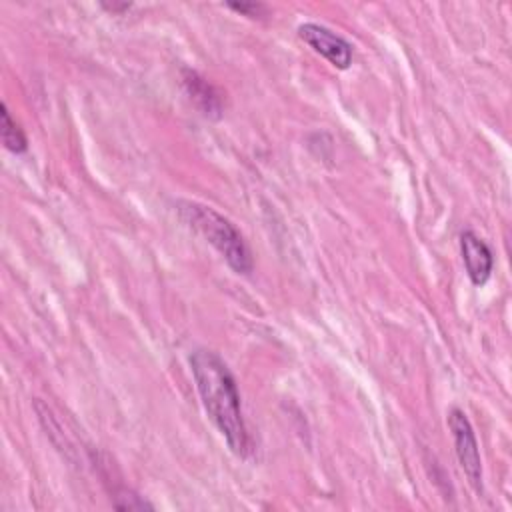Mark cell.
<instances>
[{
  "label": "cell",
  "mask_w": 512,
  "mask_h": 512,
  "mask_svg": "<svg viewBox=\"0 0 512 512\" xmlns=\"http://www.w3.org/2000/svg\"><path fill=\"white\" fill-rule=\"evenodd\" d=\"M190 370L208 418L226 440L230 452L238 458H246L250 452V436L242 414L240 392L230 368L216 352L198 348L190 354Z\"/></svg>",
  "instance_id": "1"
},
{
  "label": "cell",
  "mask_w": 512,
  "mask_h": 512,
  "mask_svg": "<svg viewBox=\"0 0 512 512\" xmlns=\"http://www.w3.org/2000/svg\"><path fill=\"white\" fill-rule=\"evenodd\" d=\"M176 212L180 220L198 232L208 244H212L226 264L236 272V274H250L254 268V258L252 252L240 234V230L220 212L214 208L200 204V202H190V200H178L176 202Z\"/></svg>",
  "instance_id": "2"
},
{
  "label": "cell",
  "mask_w": 512,
  "mask_h": 512,
  "mask_svg": "<svg viewBox=\"0 0 512 512\" xmlns=\"http://www.w3.org/2000/svg\"><path fill=\"white\" fill-rule=\"evenodd\" d=\"M448 428L452 432L456 458H458L460 468L464 470V474L468 478V484L472 486V490L476 494H482L484 492L482 460H480L478 442H476V436H474V430H472V424H470L468 416L460 408H452L448 412Z\"/></svg>",
  "instance_id": "3"
},
{
  "label": "cell",
  "mask_w": 512,
  "mask_h": 512,
  "mask_svg": "<svg viewBox=\"0 0 512 512\" xmlns=\"http://www.w3.org/2000/svg\"><path fill=\"white\" fill-rule=\"evenodd\" d=\"M298 36L302 42H306L316 54L326 58L334 68L346 70L352 64V46L348 40H344L334 30L316 24V22H304L298 26Z\"/></svg>",
  "instance_id": "4"
},
{
  "label": "cell",
  "mask_w": 512,
  "mask_h": 512,
  "mask_svg": "<svg viewBox=\"0 0 512 512\" xmlns=\"http://www.w3.org/2000/svg\"><path fill=\"white\" fill-rule=\"evenodd\" d=\"M460 252L466 274L474 286H484L494 268V254L490 246L472 230H464L460 234Z\"/></svg>",
  "instance_id": "5"
},
{
  "label": "cell",
  "mask_w": 512,
  "mask_h": 512,
  "mask_svg": "<svg viewBox=\"0 0 512 512\" xmlns=\"http://www.w3.org/2000/svg\"><path fill=\"white\" fill-rule=\"evenodd\" d=\"M182 86L192 104L208 118L218 120L222 116V98L218 90L196 70L182 68Z\"/></svg>",
  "instance_id": "6"
},
{
  "label": "cell",
  "mask_w": 512,
  "mask_h": 512,
  "mask_svg": "<svg viewBox=\"0 0 512 512\" xmlns=\"http://www.w3.org/2000/svg\"><path fill=\"white\" fill-rule=\"evenodd\" d=\"M0 136H2V144L6 150L14 152V154H22L28 148V140L24 130L16 124V120H12L8 106L2 102L0 106Z\"/></svg>",
  "instance_id": "7"
},
{
  "label": "cell",
  "mask_w": 512,
  "mask_h": 512,
  "mask_svg": "<svg viewBox=\"0 0 512 512\" xmlns=\"http://www.w3.org/2000/svg\"><path fill=\"white\" fill-rule=\"evenodd\" d=\"M114 508H118V510H154V506L146 498H142L136 492L126 490V488H122L114 494Z\"/></svg>",
  "instance_id": "8"
},
{
  "label": "cell",
  "mask_w": 512,
  "mask_h": 512,
  "mask_svg": "<svg viewBox=\"0 0 512 512\" xmlns=\"http://www.w3.org/2000/svg\"><path fill=\"white\" fill-rule=\"evenodd\" d=\"M226 6L240 12L242 16H248V18H258L266 10L264 4H260V2H228Z\"/></svg>",
  "instance_id": "9"
},
{
  "label": "cell",
  "mask_w": 512,
  "mask_h": 512,
  "mask_svg": "<svg viewBox=\"0 0 512 512\" xmlns=\"http://www.w3.org/2000/svg\"><path fill=\"white\" fill-rule=\"evenodd\" d=\"M106 10H110V12H122V10H130V6L132 4H128V2H124V4H102Z\"/></svg>",
  "instance_id": "10"
}]
</instances>
